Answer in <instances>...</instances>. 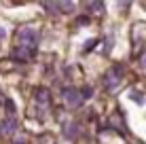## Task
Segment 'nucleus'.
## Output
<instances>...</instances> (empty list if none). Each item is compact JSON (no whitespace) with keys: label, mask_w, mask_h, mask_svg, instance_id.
<instances>
[{"label":"nucleus","mask_w":146,"mask_h":144,"mask_svg":"<svg viewBox=\"0 0 146 144\" xmlns=\"http://www.w3.org/2000/svg\"><path fill=\"white\" fill-rule=\"evenodd\" d=\"M59 7H62V11H64V13L72 11V0H59Z\"/></svg>","instance_id":"9d476101"},{"label":"nucleus","mask_w":146,"mask_h":144,"mask_svg":"<svg viewBox=\"0 0 146 144\" xmlns=\"http://www.w3.org/2000/svg\"><path fill=\"white\" fill-rule=\"evenodd\" d=\"M4 108H7V117H15V102L11 98H7V102H4Z\"/></svg>","instance_id":"0eeeda50"},{"label":"nucleus","mask_w":146,"mask_h":144,"mask_svg":"<svg viewBox=\"0 0 146 144\" xmlns=\"http://www.w3.org/2000/svg\"><path fill=\"white\" fill-rule=\"evenodd\" d=\"M62 98H64V102H66L70 108H78L80 104H83V100H85L83 93H80V89L72 87V85H68V87L62 89Z\"/></svg>","instance_id":"7ed1b4c3"},{"label":"nucleus","mask_w":146,"mask_h":144,"mask_svg":"<svg viewBox=\"0 0 146 144\" xmlns=\"http://www.w3.org/2000/svg\"><path fill=\"white\" fill-rule=\"evenodd\" d=\"M4 102H7V98H2V93H0V106H2Z\"/></svg>","instance_id":"4468645a"},{"label":"nucleus","mask_w":146,"mask_h":144,"mask_svg":"<svg viewBox=\"0 0 146 144\" xmlns=\"http://www.w3.org/2000/svg\"><path fill=\"white\" fill-rule=\"evenodd\" d=\"M0 127H2V133H4V136H15L19 123H17V119H15V117H7L4 121H0Z\"/></svg>","instance_id":"39448f33"},{"label":"nucleus","mask_w":146,"mask_h":144,"mask_svg":"<svg viewBox=\"0 0 146 144\" xmlns=\"http://www.w3.org/2000/svg\"><path fill=\"white\" fill-rule=\"evenodd\" d=\"M13 144H28L26 133H17V136H13Z\"/></svg>","instance_id":"1a4fd4ad"},{"label":"nucleus","mask_w":146,"mask_h":144,"mask_svg":"<svg viewBox=\"0 0 146 144\" xmlns=\"http://www.w3.org/2000/svg\"><path fill=\"white\" fill-rule=\"evenodd\" d=\"M80 93H83L85 100H91V98H93V87L91 85H85L83 89H80Z\"/></svg>","instance_id":"6e6552de"},{"label":"nucleus","mask_w":146,"mask_h":144,"mask_svg":"<svg viewBox=\"0 0 146 144\" xmlns=\"http://www.w3.org/2000/svg\"><path fill=\"white\" fill-rule=\"evenodd\" d=\"M140 68H142V72L146 74V51L142 53V57H140Z\"/></svg>","instance_id":"9b49d317"},{"label":"nucleus","mask_w":146,"mask_h":144,"mask_svg":"<svg viewBox=\"0 0 146 144\" xmlns=\"http://www.w3.org/2000/svg\"><path fill=\"white\" fill-rule=\"evenodd\" d=\"M129 2H131V0H119V9L123 11L125 7H129Z\"/></svg>","instance_id":"f8f14e48"},{"label":"nucleus","mask_w":146,"mask_h":144,"mask_svg":"<svg viewBox=\"0 0 146 144\" xmlns=\"http://www.w3.org/2000/svg\"><path fill=\"white\" fill-rule=\"evenodd\" d=\"M123 76H125V66H123V64H114V66L108 70L106 78H104L106 89H108V91H114V89L123 83Z\"/></svg>","instance_id":"f03ea898"},{"label":"nucleus","mask_w":146,"mask_h":144,"mask_svg":"<svg viewBox=\"0 0 146 144\" xmlns=\"http://www.w3.org/2000/svg\"><path fill=\"white\" fill-rule=\"evenodd\" d=\"M76 23H80V26H85V23H89V19H87V17H78V19H76Z\"/></svg>","instance_id":"ddd939ff"},{"label":"nucleus","mask_w":146,"mask_h":144,"mask_svg":"<svg viewBox=\"0 0 146 144\" xmlns=\"http://www.w3.org/2000/svg\"><path fill=\"white\" fill-rule=\"evenodd\" d=\"M78 129H80V125H78V123H70V125H68V131H66V136H68V138L78 136Z\"/></svg>","instance_id":"423d86ee"},{"label":"nucleus","mask_w":146,"mask_h":144,"mask_svg":"<svg viewBox=\"0 0 146 144\" xmlns=\"http://www.w3.org/2000/svg\"><path fill=\"white\" fill-rule=\"evenodd\" d=\"M17 40L21 47H26L30 53H36V44H38V32L34 30L32 26H23L21 30L17 32Z\"/></svg>","instance_id":"f257e3e1"},{"label":"nucleus","mask_w":146,"mask_h":144,"mask_svg":"<svg viewBox=\"0 0 146 144\" xmlns=\"http://www.w3.org/2000/svg\"><path fill=\"white\" fill-rule=\"evenodd\" d=\"M34 102H36L38 110L44 112L49 106H51V93H49L47 87H38L36 91H34Z\"/></svg>","instance_id":"20e7f679"}]
</instances>
